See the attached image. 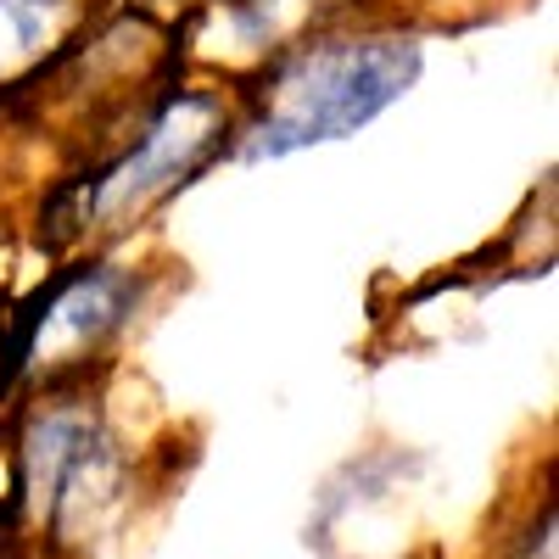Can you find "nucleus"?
<instances>
[{"mask_svg":"<svg viewBox=\"0 0 559 559\" xmlns=\"http://www.w3.org/2000/svg\"><path fill=\"white\" fill-rule=\"evenodd\" d=\"M419 68H426V51L419 39H319L302 45L280 62L263 84V107L258 118L241 129L236 157L247 163H274L308 146H331V140H347L358 129H369L386 107H397Z\"/></svg>","mask_w":559,"mask_h":559,"instance_id":"1","label":"nucleus"},{"mask_svg":"<svg viewBox=\"0 0 559 559\" xmlns=\"http://www.w3.org/2000/svg\"><path fill=\"white\" fill-rule=\"evenodd\" d=\"M229 146V118L218 96H174L157 123L146 129V140L118 163L107 168L96 185H90V202H84V224H118L129 213H146L152 202H163L168 191H179L191 174H202L218 152Z\"/></svg>","mask_w":559,"mask_h":559,"instance_id":"2","label":"nucleus"},{"mask_svg":"<svg viewBox=\"0 0 559 559\" xmlns=\"http://www.w3.org/2000/svg\"><path fill=\"white\" fill-rule=\"evenodd\" d=\"M62 0H0V79L17 73L57 34Z\"/></svg>","mask_w":559,"mask_h":559,"instance_id":"3","label":"nucleus"}]
</instances>
